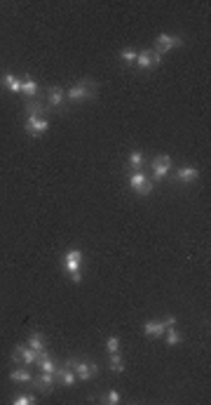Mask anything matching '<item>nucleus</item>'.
Here are the masks:
<instances>
[{
	"label": "nucleus",
	"mask_w": 211,
	"mask_h": 405,
	"mask_svg": "<svg viewBox=\"0 0 211 405\" xmlns=\"http://www.w3.org/2000/svg\"><path fill=\"white\" fill-rule=\"evenodd\" d=\"M49 130V120L42 116H29L26 118V132L31 137H42Z\"/></svg>",
	"instance_id": "nucleus-7"
},
{
	"label": "nucleus",
	"mask_w": 211,
	"mask_h": 405,
	"mask_svg": "<svg viewBox=\"0 0 211 405\" xmlns=\"http://www.w3.org/2000/svg\"><path fill=\"white\" fill-rule=\"evenodd\" d=\"M129 186H132L139 196H148V193L153 191V184H150V179H148L141 170H134V172L129 174Z\"/></svg>",
	"instance_id": "nucleus-5"
},
{
	"label": "nucleus",
	"mask_w": 211,
	"mask_h": 405,
	"mask_svg": "<svg viewBox=\"0 0 211 405\" xmlns=\"http://www.w3.org/2000/svg\"><path fill=\"white\" fill-rule=\"evenodd\" d=\"M164 335H167V344H169V347H176V344H181V335H178V332H176L174 328H167V332H164Z\"/></svg>",
	"instance_id": "nucleus-24"
},
{
	"label": "nucleus",
	"mask_w": 211,
	"mask_h": 405,
	"mask_svg": "<svg viewBox=\"0 0 211 405\" xmlns=\"http://www.w3.org/2000/svg\"><path fill=\"white\" fill-rule=\"evenodd\" d=\"M12 403H14V405H33V403H35V396L19 394V396H14V398H12Z\"/></svg>",
	"instance_id": "nucleus-23"
},
{
	"label": "nucleus",
	"mask_w": 211,
	"mask_h": 405,
	"mask_svg": "<svg viewBox=\"0 0 211 405\" xmlns=\"http://www.w3.org/2000/svg\"><path fill=\"white\" fill-rule=\"evenodd\" d=\"M181 45H183V40L178 36H174V33H160L157 40H155V52L162 57V54L172 52L174 48H181Z\"/></svg>",
	"instance_id": "nucleus-3"
},
{
	"label": "nucleus",
	"mask_w": 211,
	"mask_h": 405,
	"mask_svg": "<svg viewBox=\"0 0 211 405\" xmlns=\"http://www.w3.org/2000/svg\"><path fill=\"white\" fill-rule=\"evenodd\" d=\"M197 177H200V172H197V167H192V165H185V167H178V170H176V179L181 184L197 182Z\"/></svg>",
	"instance_id": "nucleus-11"
},
{
	"label": "nucleus",
	"mask_w": 211,
	"mask_h": 405,
	"mask_svg": "<svg viewBox=\"0 0 211 405\" xmlns=\"http://www.w3.org/2000/svg\"><path fill=\"white\" fill-rule=\"evenodd\" d=\"M94 83L92 80H80L75 85L68 90V99L70 101H82V99H89V97L94 95Z\"/></svg>",
	"instance_id": "nucleus-4"
},
{
	"label": "nucleus",
	"mask_w": 211,
	"mask_h": 405,
	"mask_svg": "<svg viewBox=\"0 0 211 405\" xmlns=\"http://www.w3.org/2000/svg\"><path fill=\"white\" fill-rule=\"evenodd\" d=\"M54 382H57V375H54V372H40V375L33 379V386H35V389H40L42 394H52Z\"/></svg>",
	"instance_id": "nucleus-9"
},
{
	"label": "nucleus",
	"mask_w": 211,
	"mask_h": 405,
	"mask_svg": "<svg viewBox=\"0 0 211 405\" xmlns=\"http://www.w3.org/2000/svg\"><path fill=\"white\" fill-rule=\"evenodd\" d=\"M66 365L73 367V372H75V377L80 379V382H87V379L96 377V372H99V365H96V363H89V360H75V358H68Z\"/></svg>",
	"instance_id": "nucleus-2"
},
{
	"label": "nucleus",
	"mask_w": 211,
	"mask_h": 405,
	"mask_svg": "<svg viewBox=\"0 0 211 405\" xmlns=\"http://www.w3.org/2000/svg\"><path fill=\"white\" fill-rule=\"evenodd\" d=\"M64 90L61 87H49V92H47V104L49 108H61L64 106Z\"/></svg>",
	"instance_id": "nucleus-13"
},
{
	"label": "nucleus",
	"mask_w": 211,
	"mask_h": 405,
	"mask_svg": "<svg viewBox=\"0 0 211 405\" xmlns=\"http://www.w3.org/2000/svg\"><path fill=\"white\" fill-rule=\"evenodd\" d=\"M45 111H47V108L40 106L38 101H33V99H31V101H26V116H42Z\"/></svg>",
	"instance_id": "nucleus-22"
},
{
	"label": "nucleus",
	"mask_w": 211,
	"mask_h": 405,
	"mask_svg": "<svg viewBox=\"0 0 211 405\" xmlns=\"http://www.w3.org/2000/svg\"><path fill=\"white\" fill-rule=\"evenodd\" d=\"M38 367H40V372H57V363L49 358L47 351L38 354Z\"/></svg>",
	"instance_id": "nucleus-14"
},
{
	"label": "nucleus",
	"mask_w": 211,
	"mask_h": 405,
	"mask_svg": "<svg viewBox=\"0 0 211 405\" xmlns=\"http://www.w3.org/2000/svg\"><path fill=\"white\" fill-rule=\"evenodd\" d=\"M2 83H5V87L10 90L12 95H21V80L14 76V73H5Z\"/></svg>",
	"instance_id": "nucleus-17"
},
{
	"label": "nucleus",
	"mask_w": 211,
	"mask_h": 405,
	"mask_svg": "<svg viewBox=\"0 0 211 405\" xmlns=\"http://www.w3.org/2000/svg\"><path fill=\"white\" fill-rule=\"evenodd\" d=\"M150 61H153V66H160V61H162V57H160V54H157V52H155V50H153V52H150Z\"/></svg>",
	"instance_id": "nucleus-28"
},
{
	"label": "nucleus",
	"mask_w": 211,
	"mask_h": 405,
	"mask_svg": "<svg viewBox=\"0 0 211 405\" xmlns=\"http://www.w3.org/2000/svg\"><path fill=\"white\" fill-rule=\"evenodd\" d=\"M150 170H153V182H162L172 170V158L169 155H157L150 163Z\"/></svg>",
	"instance_id": "nucleus-6"
},
{
	"label": "nucleus",
	"mask_w": 211,
	"mask_h": 405,
	"mask_svg": "<svg viewBox=\"0 0 211 405\" xmlns=\"http://www.w3.org/2000/svg\"><path fill=\"white\" fill-rule=\"evenodd\" d=\"M21 95H26L29 99L38 97V85L31 80V76H24V78H21Z\"/></svg>",
	"instance_id": "nucleus-16"
},
{
	"label": "nucleus",
	"mask_w": 211,
	"mask_h": 405,
	"mask_svg": "<svg viewBox=\"0 0 211 405\" xmlns=\"http://www.w3.org/2000/svg\"><path fill=\"white\" fill-rule=\"evenodd\" d=\"M108 367H110L113 372H122V370H125V360H122V356H120V351H117V354H110Z\"/></svg>",
	"instance_id": "nucleus-20"
},
{
	"label": "nucleus",
	"mask_w": 211,
	"mask_h": 405,
	"mask_svg": "<svg viewBox=\"0 0 211 405\" xmlns=\"http://www.w3.org/2000/svg\"><path fill=\"white\" fill-rule=\"evenodd\" d=\"M54 375H57V382H61L64 386H73V384H75V379H77L75 372H73V367H70V365L59 367Z\"/></svg>",
	"instance_id": "nucleus-12"
},
{
	"label": "nucleus",
	"mask_w": 211,
	"mask_h": 405,
	"mask_svg": "<svg viewBox=\"0 0 211 405\" xmlns=\"http://www.w3.org/2000/svg\"><path fill=\"white\" fill-rule=\"evenodd\" d=\"M136 64H139V68L153 66V61H150V50H141V52L136 54Z\"/></svg>",
	"instance_id": "nucleus-21"
},
{
	"label": "nucleus",
	"mask_w": 211,
	"mask_h": 405,
	"mask_svg": "<svg viewBox=\"0 0 211 405\" xmlns=\"http://www.w3.org/2000/svg\"><path fill=\"white\" fill-rule=\"evenodd\" d=\"M12 360H24L26 365H35L38 363V351H33L29 344H19L12 351Z\"/></svg>",
	"instance_id": "nucleus-8"
},
{
	"label": "nucleus",
	"mask_w": 211,
	"mask_h": 405,
	"mask_svg": "<svg viewBox=\"0 0 211 405\" xmlns=\"http://www.w3.org/2000/svg\"><path fill=\"white\" fill-rule=\"evenodd\" d=\"M106 351H108V354H117V351H120V339H117L115 335H110V337L106 339Z\"/></svg>",
	"instance_id": "nucleus-25"
},
{
	"label": "nucleus",
	"mask_w": 211,
	"mask_h": 405,
	"mask_svg": "<svg viewBox=\"0 0 211 405\" xmlns=\"http://www.w3.org/2000/svg\"><path fill=\"white\" fill-rule=\"evenodd\" d=\"M136 50H132V48H125V50H120V59L122 61H127V64H132V61H136Z\"/></svg>",
	"instance_id": "nucleus-26"
},
{
	"label": "nucleus",
	"mask_w": 211,
	"mask_h": 405,
	"mask_svg": "<svg viewBox=\"0 0 211 405\" xmlns=\"http://www.w3.org/2000/svg\"><path fill=\"white\" fill-rule=\"evenodd\" d=\"M29 347L33 349V351H38V354H42V351H47V344H45V337L40 335V332H33L29 339Z\"/></svg>",
	"instance_id": "nucleus-18"
},
{
	"label": "nucleus",
	"mask_w": 211,
	"mask_h": 405,
	"mask_svg": "<svg viewBox=\"0 0 211 405\" xmlns=\"http://www.w3.org/2000/svg\"><path fill=\"white\" fill-rule=\"evenodd\" d=\"M127 163L132 165L134 170H143L145 167V155L141 151H132V153L127 155Z\"/></svg>",
	"instance_id": "nucleus-19"
},
{
	"label": "nucleus",
	"mask_w": 211,
	"mask_h": 405,
	"mask_svg": "<svg viewBox=\"0 0 211 405\" xmlns=\"http://www.w3.org/2000/svg\"><path fill=\"white\" fill-rule=\"evenodd\" d=\"M167 328H169V325H167L164 320H148V323H143V332L153 339L162 337L164 332H167Z\"/></svg>",
	"instance_id": "nucleus-10"
},
{
	"label": "nucleus",
	"mask_w": 211,
	"mask_h": 405,
	"mask_svg": "<svg viewBox=\"0 0 211 405\" xmlns=\"http://www.w3.org/2000/svg\"><path fill=\"white\" fill-rule=\"evenodd\" d=\"M10 379L17 382V384H29V382H33V375H31L26 367H17V370L10 372Z\"/></svg>",
	"instance_id": "nucleus-15"
},
{
	"label": "nucleus",
	"mask_w": 211,
	"mask_h": 405,
	"mask_svg": "<svg viewBox=\"0 0 211 405\" xmlns=\"http://www.w3.org/2000/svg\"><path fill=\"white\" fill-rule=\"evenodd\" d=\"M106 403H108V405H117V403H120V394H117L115 389H110V391L106 394Z\"/></svg>",
	"instance_id": "nucleus-27"
},
{
	"label": "nucleus",
	"mask_w": 211,
	"mask_h": 405,
	"mask_svg": "<svg viewBox=\"0 0 211 405\" xmlns=\"http://www.w3.org/2000/svg\"><path fill=\"white\" fill-rule=\"evenodd\" d=\"M80 266H82V252L80 250H68L66 254H64V271L70 276L73 283H80V280H82Z\"/></svg>",
	"instance_id": "nucleus-1"
}]
</instances>
